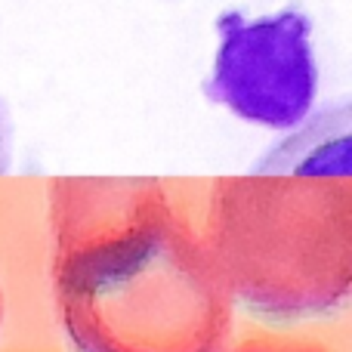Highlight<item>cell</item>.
Masks as SVG:
<instances>
[{
	"label": "cell",
	"mask_w": 352,
	"mask_h": 352,
	"mask_svg": "<svg viewBox=\"0 0 352 352\" xmlns=\"http://www.w3.org/2000/svg\"><path fill=\"white\" fill-rule=\"evenodd\" d=\"M213 105L266 130H291L316 105L318 62L312 19L303 10H278L248 19H217V53L204 80Z\"/></svg>",
	"instance_id": "3"
},
{
	"label": "cell",
	"mask_w": 352,
	"mask_h": 352,
	"mask_svg": "<svg viewBox=\"0 0 352 352\" xmlns=\"http://www.w3.org/2000/svg\"><path fill=\"white\" fill-rule=\"evenodd\" d=\"M50 287L74 352H226L235 303L161 176L47 182Z\"/></svg>",
	"instance_id": "1"
},
{
	"label": "cell",
	"mask_w": 352,
	"mask_h": 352,
	"mask_svg": "<svg viewBox=\"0 0 352 352\" xmlns=\"http://www.w3.org/2000/svg\"><path fill=\"white\" fill-rule=\"evenodd\" d=\"M204 241L232 303L260 322L334 318L352 297V173L217 176Z\"/></svg>",
	"instance_id": "2"
},
{
	"label": "cell",
	"mask_w": 352,
	"mask_h": 352,
	"mask_svg": "<svg viewBox=\"0 0 352 352\" xmlns=\"http://www.w3.org/2000/svg\"><path fill=\"white\" fill-rule=\"evenodd\" d=\"M0 322H3V287H0Z\"/></svg>",
	"instance_id": "6"
},
{
	"label": "cell",
	"mask_w": 352,
	"mask_h": 352,
	"mask_svg": "<svg viewBox=\"0 0 352 352\" xmlns=\"http://www.w3.org/2000/svg\"><path fill=\"white\" fill-rule=\"evenodd\" d=\"M12 167V118L10 109L0 99V176L10 173Z\"/></svg>",
	"instance_id": "5"
},
{
	"label": "cell",
	"mask_w": 352,
	"mask_h": 352,
	"mask_svg": "<svg viewBox=\"0 0 352 352\" xmlns=\"http://www.w3.org/2000/svg\"><path fill=\"white\" fill-rule=\"evenodd\" d=\"M232 352H328L312 343H294V340H248Z\"/></svg>",
	"instance_id": "4"
}]
</instances>
